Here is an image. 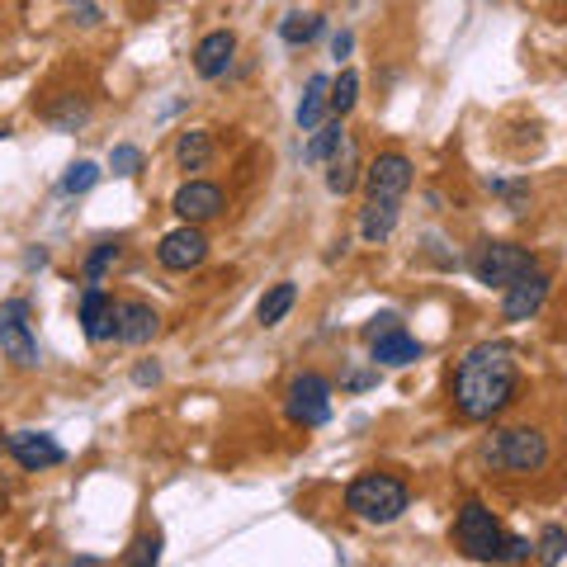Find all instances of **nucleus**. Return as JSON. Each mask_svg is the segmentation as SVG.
Here are the masks:
<instances>
[{
    "instance_id": "obj_1",
    "label": "nucleus",
    "mask_w": 567,
    "mask_h": 567,
    "mask_svg": "<svg viewBox=\"0 0 567 567\" xmlns=\"http://www.w3.org/2000/svg\"><path fill=\"white\" fill-rule=\"evenodd\" d=\"M520 393V354L506 341H483L458 360L450 379L454 412L464 421H496Z\"/></svg>"
},
{
    "instance_id": "obj_2",
    "label": "nucleus",
    "mask_w": 567,
    "mask_h": 567,
    "mask_svg": "<svg viewBox=\"0 0 567 567\" xmlns=\"http://www.w3.org/2000/svg\"><path fill=\"white\" fill-rule=\"evenodd\" d=\"M483 464L492 473L529 477L548 464V435L539 425H506V431H492L487 445H483Z\"/></svg>"
},
{
    "instance_id": "obj_3",
    "label": "nucleus",
    "mask_w": 567,
    "mask_h": 567,
    "mask_svg": "<svg viewBox=\"0 0 567 567\" xmlns=\"http://www.w3.org/2000/svg\"><path fill=\"white\" fill-rule=\"evenodd\" d=\"M406 506H412V492L393 473H360L346 487V511L364 525H393Z\"/></svg>"
},
{
    "instance_id": "obj_4",
    "label": "nucleus",
    "mask_w": 567,
    "mask_h": 567,
    "mask_svg": "<svg viewBox=\"0 0 567 567\" xmlns=\"http://www.w3.org/2000/svg\"><path fill=\"white\" fill-rule=\"evenodd\" d=\"M454 548L468 563H502L506 554V529L483 502H464L454 516Z\"/></svg>"
},
{
    "instance_id": "obj_5",
    "label": "nucleus",
    "mask_w": 567,
    "mask_h": 567,
    "mask_svg": "<svg viewBox=\"0 0 567 567\" xmlns=\"http://www.w3.org/2000/svg\"><path fill=\"white\" fill-rule=\"evenodd\" d=\"M529 270H539V265H535V251L520 241H483L473 251V275L477 284H492V289H511Z\"/></svg>"
},
{
    "instance_id": "obj_6",
    "label": "nucleus",
    "mask_w": 567,
    "mask_h": 567,
    "mask_svg": "<svg viewBox=\"0 0 567 567\" xmlns=\"http://www.w3.org/2000/svg\"><path fill=\"white\" fill-rule=\"evenodd\" d=\"M33 303L29 298H6L0 303V354L14 369H39V341H33Z\"/></svg>"
},
{
    "instance_id": "obj_7",
    "label": "nucleus",
    "mask_w": 567,
    "mask_h": 567,
    "mask_svg": "<svg viewBox=\"0 0 567 567\" xmlns=\"http://www.w3.org/2000/svg\"><path fill=\"white\" fill-rule=\"evenodd\" d=\"M284 416L303 431H317V425L331 421V383L322 374H298L289 388H284Z\"/></svg>"
},
{
    "instance_id": "obj_8",
    "label": "nucleus",
    "mask_w": 567,
    "mask_h": 567,
    "mask_svg": "<svg viewBox=\"0 0 567 567\" xmlns=\"http://www.w3.org/2000/svg\"><path fill=\"white\" fill-rule=\"evenodd\" d=\"M156 260H162V270H171V275H189V270H199V265L208 260V237L199 233V227L181 223L175 233H166V237H162V246H156Z\"/></svg>"
},
{
    "instance_id": "obj_9",
    "label": "nucleus",
    "mask_w": 567,
    "mask_h": 567,
    "mask_svg": "<svg viewBox=\"0 0 567 567\" xmlns=\"http://www.w3.org/2000/svg\"><path fill=\"white\" fill-rule=\"evenodd\" d=\"M364 189L369 199H398L412 189V162H406L402 152H379L374 162L364 166Z\"/></svg>"
},
{
    "instance_id": "obj_10",
    "label": "nucleus",
    "mask_w": 567,
    "mask_h": 567,
    "mask_svg": "<svg viewBox=\"0 0 567 567\" xmlns=\"http://www.w3.org/2000/svg\"><path fill=\"white\" fill-rule=\"evenodd\" d=\"M171 208H175V218H181V223L199 227V223L218 218V213L227 208V194H223L218 185H213V181H185L181 189H175Z\"/></svg>"
},
{
    "instance_id": "obj_11",
    "label": "nucleus",
    "mask_w": 567,
    "mask_h": 567,
    "mask_svg": "<svg viewBox=\"0 0 567 567\" xmlns=\"http://www.w3.org/2000/svg\"><path fill=\"white\" fill-rule=\"evenodd\" d=\"M10 458L20 464L24 473H43V468H58L62 458H66V450L52 440L48 431H10Z\"/></svg>"
},
{
    "instance_id": "obj_12",
    "label": "nucleus",
    "mask_w": 567,
    "mask_h": 567,
    "mask_svg": "<svg viewBox=\"0 0 567 567\" xmlns=\"http://www.w3.org/2000/svg\"><path fill=\"white\" fill-rule=\"evenodd\" d=\"M548 289H554V279H548L544 270L520 275L506 289V298H502V317H506V322H529V317H535L548 303Z\"/></svg>"
},
{
    "instance_id": "obj_13",
    "label": "nucleus",
    "mask_w": 567,
    "mask_h": 567,
    "mask_svg": "<svg viewBox=\"0 0 567 567\" xmlns=\"http://www.w3.org/2000/svg\"><path fill=\"white\" fill-rule=\"evenodd\" d=\"M233 58H237V33L233 29H213V33H204V39L194 43V71H199L204 81L227 76Z\"/></svg>"
},
{
    "instance_id": "obj_14",
    "label": "nucleus",
    "mask_w": 567,
    "mask_h": 567,
    "mask_svg": "<svg viewBox=\"0 0 567 567\" xmlns=\"http://www.w3.org/2000/svg\"><path fill=\"white\" fill-rule=\"evenodd\" d=\"M114 327H118V303L100 289V284H85V293H81V331L100 346V341H110L114 336Z\"/></svg>"
},
{
    "instance_id": "obj_15",
    "label": "nucleus",
    "mask_w": 567,
    "mask_h": 567,
    "mask_svg": "<svg viewBox=\"0 0 567 567\" xmlns=\"http://www.w3.org/2000/svg\"><path fill=\"white\" fill-rule=\"evenodd\" d=\"M156 331H162V317H156V308L142 303V298H123V303H118L114 341L118 346H147Z\"/></svg>"
},
{
    "instance_id": "obj_16",
    "label": "nucleus",
    "mask_w": 567,
    "mask_h": 567,
    "mask_svg": "<svg viewBox=\"0 0 567 567\" xmlns=\"http://www.w3.org/2000/svg\"><path fill=\"white\" fill-rule=\"evenodd\" d=\"M398 218H402L398 199H364V208H360V237H364L369 246H379V241L393 237Z\"/></svg>"
},
{
    "instance_id": "obj_17",
    "label": "nucleus",
    "mask_w": 567,
    "mask_h": 567,
    "mask_svg": "<svg viewBox=\"0 0 567 567\" xmlns=\"http://www.w3.org/2000/svg\"><path fill=\"white\" fill-rule=\"evenodd\" d=\"M364 181V166H360V152H354V142H346L341 152L327 162V189L336 194V199H346V194Z\"/></svg>"
},
{
    "instance_id": "obj_18",
    "label": "nucleus",
    "mask_w": 567,
    "mask_h": 567,
    "mask_svg": "<svg viewBox=\"0 0 567 567\" xmlns=\"http://www.w3.org/2000/svg\"><path fill=\"white\" fill-rule=\"evenodd\" d=\"M327 110H331V76H312L303 100H298V128L317 133L327 123Z\"/></svg>"
},
{
    "instance_id": "obj_19",
    "label": "nucleus",
    "mask_w": 567,
    "mask_h": 567,
    "mask_svg": "<svg viewBox=\"0 0 567 567\" xmlns=\"http://www.w3.org/2000/svg\"><path fill=\"white\" fill-rule=\"evenodd\" d=\"M208 162H213V133L208 128H189V133L175 137V166L185 175L208 171Z\"/></svg>"
},
{
    "instance_id": "obj_20",
    "label": "nucleus",
    "mask_w": 567,
    "mask_h": 567,
    "mask_svg": "<svg viewBox=\"0 0 567 567\" xmlns=\"http://www.w3.org/2000/svg\"><path fill=\"white\" fill-rule=\"evenodd\" d=\"M369 350H374V364H383V369H402V364L421 360V341L416 336H406V327L393 331V336H383V341H374Z\"/></svg>"
},
{
    "instance_id": "obj_21",
    "label": "nucleus",
    "mask_w": 567,
    "mask_h": 567,
    "mask_svg": "<svg viewBox=\"0 0 567 567\" xmlns=\"http://www.w3.org/2000/svg\"><path fill=\"white\" fill-rule=\"evenodd\" d=\"M346 142H350V137H346V123H341V118H327L322 128H317V133L308 137V147H303V162H308V166H327L331 156L346 147Z\"/></svg>"
},
{
    "instance_id": "obj_22",
    "label": "nucleus",
    "mask_w": 567,
    "mask_h": 567,
    "mask_svg": "<svg viewBox=\"0 0 567 567\" xmlns=\"http://www.w3.org/2000/svg\"><path fill=\"white\" fill-rule=\"evenodd\" d=\"M43 118L52 123L58 133H76L91 123V104H85L81 95H58L52 104H43Z\"/></svg>"
},
{
    "instance_id": "obj_23",
    "label": "nucleus",
    "mask_w": 567,
    "mask_h": 567,
    "mask_svg": "<svg viewBox=\"0 0 567 567\" xmlns=\"http://www.w3.org/2000/svg\"><path fill=\"white\" fill-rule=\"evenodd\" d=\"M293 298H298V289H293L289 279H284V284H275V289H265V298L256 303V322H260V327H279L284 317H289Z\"/></svg>"
},
{
    "instance_id": "obj_24",
    "label": "nucleus",
    "mask_w": 567,
    "mask_h": 567,
    "mask_svg": "<svg viewBox=\"0 0 567 567\" xmlns=\"http://www.w3.org/2000/svg\"><path fill=\"white\" fill-rule=\"evenodd\" d=\"M322 29H327L322 14H284V20H279V39L289 48H308Z\"/></svg>"
},
{
    "instance_id": "obj_25",
    "label": "nucleus",
    "mask_w": 567,
    "mask_h": 567,
    "mask_svg": "<svg viewBox=\"0 0 567 567\" xmlns=\"http://www.w3.org/2000/svg\"><path fill=\"white\" fill-rule=\"evenodd\" d=\"M354 104H360V71H350V66H346L341 76L331 81V114H336V118H346Z\"/></svg>"
},
{
    "instance_id": "obj_26",
    "label": "nucleus",
    "mask_w": 567,
    "mask_h": 567,
    "mask_svg": "<svg viewBox=\"0 0 567 567\" xmlns=\"http://www.w3.org/2000/svg\"><path fill=\"white\" fill-rule=\"evenodd\" d=\"M535 558H539L544 567H558V563L567 558V525H544V529H539Z\"/></svg>"
},
{
    "instance_id": "obj_27",
    "label": "nucleus",
    "mask_w": 567,
    "mask_h": 567,
    "mask_svg": "<svg viewBox=\"0 0 567 567\" xmlns=\"http://www.w3.org/2000/svg\"><path fill=\"white\" fill-rule=\"evenodd\" d=\"M123 567H162V535H137L128 544V554H123Z\"/></svg>"
},
{
    "instance_id": "obj_28",
    "label": "nucleus",
    "mask_w": 567,
    "mask_h": 567,
    "mask_svg": "<svg viewBox=\"0 0 567 567\" xmlns=\"http://www.w3.org/2000/svg\"><path fill=\"white\" fill-rule=\"evenodd\" d=\"M118 251H123V241L114 237V241H95V251L85 256V284H100L104 279V270L118 260Z\"/></svg>"
},
{
    "instance_id": "obj_29",
    "label": "nucleus",
    "mask_w": 567,
    "mask_h": 567,
    "mask_svg": "<svg viewBox=\"0 0 567 567\" xmlns=\"http://www.w3.org/2000/svg\"><path fill=\"white\" fill-rule=\"evenodd\" d=\"M100 181V166L95 162H76V166H66L62 175V194H85V189H95Z\"/></svg>"
},
{
    "instance_id": "obj_30",
    "label": "nucleus",
    "mask_w": 567,
    "mask_h": 567,
    "mask_svg": "<svg viewBox=\"0 0 567 567\" xmlns=\"http://www.w3.org/2000/svg\"><path fill=\"white\" fill-rule=\"evenodd\" d=\"M110 171L114 175H137L142 171V147H133V142H118V147H110Z\"/></svg>"
},
{
    "instance_id": "obj_31",
    "label": "nucleus",
    "mask_w": 567,
    "mask_h": 567,
    "mask_svg": "<svg viewBox=\"0 0 567 567\" xmlns=\"http://www.w3.org/2000/svg\"><path fill=\"white\" fill-rule=\"evenodd\" d=\"M393 331H402V317H398V312H379V317H369V327H364V346H374V341H383V336H393Z\"/></svg>"
},
{
    "instance_id": "obj_32",
    "label": "nucleus",
    "mask_w": 567,
    "mask_h": 567,
    "mask_svg": "<svg viewBox=\"0 0 567 567\" xmlns=\"http://www.w3.org/2000/svg\"><path fill=\"white\" fill-rule=\"evenodd\" d=\"M66 14H71V20H76V24H85V29L100 24V10L91 6V0H66Z\"/></svg>"
},
{
    "instance_id": "obj_33",
    "label": "nucleus",
    "mask_w": 567,
    "mask_h": 567,
    "mask_svg": "<svg viewBox=\"0 0 567 567\" xmlns=\"http://www.w3.org/2000/svg\"><path fill=\"white\" fill-rule=\"evenodd\" d=\"M529 554H535V544L520 539V535H506V554H502V563H525Z\"/></svg>"
},
{
    "instance_id": "obj_34",
    "label": "nucleus",
    "mask_w": 567,
    "mask_h": 567,
    "mask_svg": "<svg viewBox=\"0 0 567 567\" xmlns=\"http://www.w3.org/2000/svg\"><path fill=\"white\" fill-rule=\"evenodd\" d=\"M133 383H142V388H156V383H162V364H147V360H142V364L133 369Z\"/></svg>"
},
{
    "instance_id": "obj_35",
    "label": "nucleus",
    "mask_w": 567,
    "mask_h": 567,
    "mask_svg": "<svg viewBox=\"0 0 567 567\" xmlns=\"http://www.w3.org/2000/svg\"><path fill=\"white\" fill-rule=\"evenodd\" d=\"M350 48H354V39H350V33L341 29V33H336V39H331V58H346Z\"/></svg>"
},
{
    "instance_id": "obj_36",
    "label": "nucleus",
    "mask_w": 567,
    "mask_h": 567,
    "mask_svg": "<svg viewBox=\"0 0 567 567\" xmlns=\"http://www.w3.org/2000/svg\"><path fill=\"white\" fill-rule=\"evenodd\" d=\"M369 383H379V369H374V374H350V379H346L350 393H360V388H369Z\"/></svg>"
},
{
    "instance_id": "obj_37",
    "label": "nucleus",
    "mask_w": 567,
    "mask_h": 567,
    "mask_svg": "<svg viewBox=\"0 0 567 567\" xmlns=\"http://www.w3.org/2000/svg\"><path fill=\"white\" fill-rule=\"evenodd\" d=\"M6 445H10V431H0V454H6Z\"/></svg>"
},
{
    "instance_id": "obj_38",
    "label": "nucleus",
    "mask_w": 567,
    "mask_h": 567,
    "mask_svg": "<svg viewBox=\"0 0 567 567\" xmlns=\"http://www.w3.org/2000/svg\"><path fill=\"white\" fill-rule=\"evenodd\" d=\"M0 567H6V558H0Z\"/></svg>"
}]
</instances>
